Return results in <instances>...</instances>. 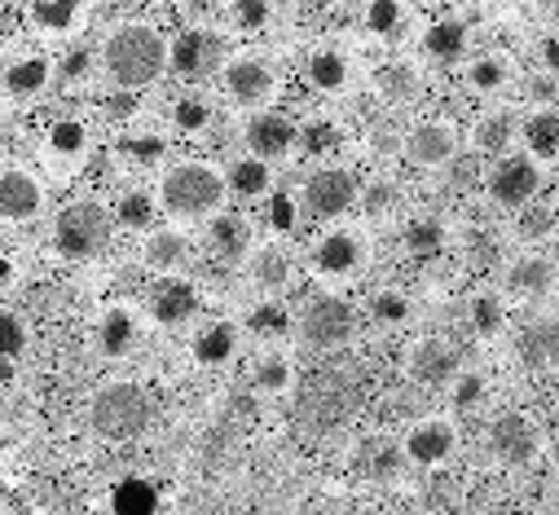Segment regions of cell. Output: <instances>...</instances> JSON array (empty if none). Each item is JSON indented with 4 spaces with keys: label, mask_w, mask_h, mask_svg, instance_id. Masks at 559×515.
I'll use <instances>...</instances> for the list:
<instances>
[{
    "label": "cell",
    "mask_w": 559,
    "mask_h": 515,
    "mask_svg": "<svg viewBox=\"0 0 559 515\" xmlns=\"http://www.w3.org/2000/svg\"><path fill=\"white\" fill-rule=\"evenodd\" d=\"M168 40L146 27V23H128L119 32H110L106 49H102V62H106V75L119 84V88H146L164 75L168 67Z\"/></svg>",
    "instance_id": "1"
},
{
    "label": "cell",
    "mask_w": 559,
    "mask_h": 515,
    "mask_svg": "<svg viewBox=\"0 0 559 515\" xmlns=\"http://www.w3.org/2000/svg\"><path fill=\"white\" fill-rule=\"evenodd\" d=\"M225 177L216 172V168H207V164H199V159H186V164H173L168 172H164V181H159V203H164V212H173V216H212V212H221V203H225Z\"/></svg>",
    "instance_id": "2"
},
{
    "label": "cell",
    "mask_w": 559,
    "mask_h": 515,
    "mask_svg": "<svg viewBox=\"0 0 559 515\" xmlns=\"http://www.w3.org/2000/svg\"><path fill=\"white\" fill-rule=\"evenodd\" d=\"M93 432H102L106 441H132L142 436L155 419V402L142 383H106L88 406Z\"/></svg>",
    "instance_id": "3"
},
{
    "label": "cell",
    "mask_w": 559,
    "mask_h": 515,
    "mask_svg": "<svg viewBox=\"0 0 559 515\" xmlns=\"http://www.w3.org/2000/svg\"><path fill=\"white\" fill-rule=\"evenodd\" d=\"M53 251L67 255V261H88L110 242V216L97 203H71L53 216Z\"/></svg>",
    "instance_id": "4"
},
{
    "label": "cell",
    "mask_w": 559,
    "mask_h": 515,
    "mask_svg": "<svg viewBox=\"0 0 559 515\" xmlns=\"http://www.w3.org/2000/svg\"><path fill=\"white\" fill-rule=\"evenodd\" d=\"M353 335V309L340 296H318L300 313V344L305 348H340Z\"/></svg>",
    "instance_id": "5"
},
{
    "label": "cell",
    "mask_w": 559,
    "mask_h": 515,
    "mask_svg": "<svg viewBox=\"0 0 559 515\" xmlns=\"http://www.w3.org/2000/svg\"><path fill=\"white\" fill-rule=\"evenodd\" d=\"M221 58H225V36H221V32H207V27H190V32H181V36L173 40V49H168L173 71L186 75V80H203V75H212V71L221 67Z\"/></svg>",
    "instance_id": "6"
},
{
    "label": "cell",
    "mask_w": 559,
    "mask_h": 515,
    "mask_svg": "<svg viewBox=\"0 0 559 515\" xmlns=\"http://www.w3.org/2000/svg\"><path fill=\"white\" fill-rule=\"evenodd\" d=\"M357 199H361V185H357V177L344 172V168H322V172H313V177L305 181V207H309L313 216H322V220L344 216Z\"/></svg>",
    "instance_id": "7"
},
{
    "label": "cell",
    "mask_w": 559,
    "mask_h": 515,
    "mask_svg": "<svg viewBox=\"0 0 559 515\" xmlns=\"http://www.w3.org/2000/svg\"><path fill=\"white\" fill-rule=\"evenodd\" d=\"M401 151H405V159L418 164V168H441V164H450V159L459 155V128H454V123H441V119L418 123L414 133L405 137Z\"/></svg>",
    "instance_id": "8"
},
{
    "label": "cell",
    "mask_w": 559,
    "mask_h": 515,
    "mask_svg": "<svg viewBox=\"0 0 559 515\" xmlns=\"http://www.w3.org/2000/svg\"><path fill=\"white\" fill-rule=\"evenodd\" d=\"M273 84H277V75L260 58H234L225 67V93H229L234 106H247V110L251 106H264L273 97Z\"/></svg>",
    "instance_id": "9"
},
{
    "label": "cell",
    "mask_w": 559,
    "mask_h": 515,
    "mask_svg": "<svg viewBox=\"0 0 559 515\" xmlns=\"http://www.w3.org/2000/svg\"><path fill=\"white\" fill-rule=\"evenodd\" d=\"M537 190H542V172H537V164L524 159V155L502 159V164L493 168V177H489V194H493V203H502V207H528V199H533Z\"/></svg>",
    "instance_id": "10"
},
{
    "label": "cell",
    "mask_w": 559,
    "mask_h": 515,
    "mask_svg": "<svg viewBox=\"0 0 559 515\" xmlns=\"http://www.w3.org/2000/svg\"><path fill=\"white\" fill-rule=\"evenodd\" d=\"M242 133H247V151L269 164V159H283L296 146L300 128L287 115H277V110H260V115H251V123L242 128Z\"/></svg>",
    "instance_id": "11"
},
{
    "label": "cell",
    "mask_w": 559,
    "mask_h": 515,
    "mask_svg": "<svg viewBox=\"0 0 559 515\" xmlns=\"http://www.w3.org/2000/svg\"><path fill=\"white\" fill-rule=\"evenodd\" d=\"M361 261H366V247H361V233L353 229H331L313 251V270L322 278H348L361 270Z\"/></svg>",
    "instance_id": "12"
},
{
    "label": "cell",
    "mask_w": 559,
    "mask_h": 515,
    "mask_svg": "<svg viewBox=\"0 0 559 515\" xmlns=\"http://www.w3.org/2000/svg\"><path fill=\"white\" fill-rule=\"evenodd\" d=\"M45 207V185L23 172V168H5L0 172V216L5 220H32Z\"/></svg>",
    "instance_id": "13"
},
{
    "label": "cell",
    "mask_w": 559,
    "mask_h": 515,
    "mask_svg": "<svg viewBox=\"0 0 559 515\" xmlns=\"http://www.w3.org/2000/svg\"><path fill=\"white\" fill-rule=\"evenodd\" d=\"M489 445H493V454H498L502 463L524 467V463L537 454V428H533L524 415H502V419H493V428H489Z\"/></svg>",
    "instance_id": "14"
},
{
    "label": "cell",
    "mask_w": 559,
    "mask_h": 515,
    "mask_svg": "<svg viewBox=\"0 0 559 515\" xmlns=\"http://www.w3.org/2000/svg\"><path fill=\"white\" fill-rule=\"evenodd\" d=\"M454 454V428L441 423V419H424L414 423L409 436H405V458L418 463V467H437Z\"/></svg>",
    "instance_id": "15"
},
{
    "label": "cell",
    "mask_w": 559,
    "mask_h": 515,
    "mask_svg": "<svg viewBox=\"0 0 559 515\" xmlns=\"http://www.w3.org/2000/svg\"><path fill=\"white\" fill-rule=\"evenodd\" d=\"M515 352L533 370L559 366V318H533V322H524V331L515 339Z\"/></svg>",
    "instance_id": "16"
},
{
    "label": "cell",
    "mask_w": 559,
    "mask_h": 515,
    "mask_svg": "<svg viewBox=\"0 0 559 515\" xmlns=\"http://www.w3.org/2000/svg\"><path fill=\"white\" fill-rule=\"evenodd\" d=\"M247 274L260 291H283L292 283V255L287 247H277V242H264V247H251L247 255Z\"/></svg>",
    "instance_id": "17"
},
{
    "label": "cell",
    "mask_w": 559,
    "mask_h": 515,
    "mask_svg": "<svg viewBox=\"0 0 559 515\" xmlns=\"http://www.w3.org/2000/svg\"><path fill=\"white\" fill-rule=\"evenodd\" d=\"M409 374L418 383H445V379H459V357L445 339H424L414 352H409Z\"/></svg>",
    "instance_id": "18"
},
{
    "label": "cell",
    "mask_w": 559,
    "mask_h": 515,
    "mask_svg": "<svg viewBox=\"0 0 559 515\" xmlns=\"http://www.w3.org/2000/svg\"><path fill=\"white\" fill-rule=\"evenodd\" d=\"M49 80H53L49 58H19V62H10L5 71H0V88H5L10 97H36V93H45Z\"/></svg>",
    "instance_id": "19"
},
{
    "label": "cell",
    "mask_w": 559,
    "mask_h": 515,
    "mask_svg": "<svg viewBox=\"0 0 559 515\" xmlns=\"http://www.w3.org/2000/svg\"><path fill=\"white\" fill-rule=\"evenodd\" d=\"M194 309H199V296H194L190 283H164V287H155V296H151V318H155L159 326H181Z\"/></svg>",
    "instance_id": "20"
},
{
    "label": "cell",
    "mask_w": 559,
    "mask_h": 515,
    "mask_svg": "<svg viewBox=\"0 0 559 515\" xmlns=\"http://www.w3.org/2000/svg\"><path fill=\"white\" fill-rule=\"evenodd\" d=\"M238 352V326L234 322H207L194 335V361L199 366H225Z\"/></svg>",
    "instance_id": "21"
},
{
    "label": "cell",
    "mask_w": 559,
    "mask_h": 515,
    "mask_svg": "<svg viewBox=\"0 0 559 515\" xmlns=\"http://www.w3.org/2000/svg\"><path fill=\"white\" fill-rule=\"evenodd\" d=\"M190 261V238L181 229H155L146 238V265L159 270V274H173Z\"/></svg>",
    "instance_id": "22"
},
{
    "label": "cell",
    "mask_w": 559,
    "mask_h": 515,
    "mask_svg": "<svg viewBox=\"0 0 559 515\" xmlns=\"http://www.w3.org/2000/svg\"><path fill=\"white\" fill-rule=\"evenodd\" d=\"M132 339H136V322H132V313H128L123 304L106 309L102 322H97V352H102V357H123V352L132 348Z\"/></svg>",
    "instance_id": "23"
},
{
    "label": "cell",
    "mask_w": 559,
    "mask_h": 515,
    "mask_svg": "<svg viewBox=\"0 0 559 515\" xmlns=\"http://www.w3.org/2000/svg\"><path fill=\"white\" fill-rule=\"evenodd\" d=\"M225 185H229L238 199H260V194L273 185V172H269L264 159H255V155H238V159L225 168Z\"/></svg>",
    "instance_id": "24"
},
{
    "label": "cell",
    "mask_w": 559,
    "mask_h": 515,
    "mask_svg": "<svg viewBox=\"0 0 559 515\" xmlns=\"http://www.w3.org/2000/svg\"><path fill=\"white\" fill-rule=\"evenodd\" d=\"M80 14H84V0H36L32 5V23L45 32V36H67L80 27Z\"/></svg>",
    "instance_id": "25"
},
{
    "label": "cell",
    "mask_w": 559,
    "mask_h": 515,
    "mask_svg": "<svg viewBox=\"0 0 559 515\" xmlns=\"http://www.w3.org/2000/svg\"><path fill=\"white\" fill-rule=\"evenodd\" d=\"M507 287L520 296H546L555 287V270H550V261H542V255H520V261L507 270Z\"/></svg>",
    "instance_id": "26"
},
{
    "label": "cell",
    "mask_w": 559,
    "mask_h": 515,
    "mask_svg": "<svg viewBox=\"0 0 559 515\" xmlns=\"http://www.w3.org/2000/svg\"><path fill=\"white\" fill-rule=\"evenodd\" d=\"M88 151V133H84V123L75 119H62L49 128V142H45V155L58 159V164H75L80 155Z\"/></svg>",
    "instance_id": "27"
},
{
    "label": "cell",
    "mask_w": 559,
    "mask_h": 515,
    "mask_svg": "<svg viewBox=\"0 0 559 515\" xmlns=\"http://www.w3.org/2000/svg\"><path fill=\"white\" fill-rule=\"evenodd\" d=\"M374 88L388 101H409V97H418V88H424V84H418V71L409 62H388V67L374 71Z\"/></svg>",
    "instance_id": "28"
},
{
    "label": "cell",
    "mask_w": 559,
    "mask_h": 515,
    "mask_svg": "<svg viewBox=\"0 0 559 515\" xmlns=\"http://www.w3.org/2000/svg\"><path fill=\"white\" fill-rule=\"evenodd\" d=\"M305 75H309L313 88H322V93H340V88L348 84V58L335 53V49H322V53L309 58Z\"/></svg>",
    "instance_id": "29"
},
{
    "label": "cell",
    "mask_w": 559,
    "mask_h": 515,
    "mask_svg": "<svg viewBox=\"0 0 559 515\" xmlns=\"http://www.w3.org/2000/svg\"><path fill=\"white\" fill-rule=\"evenodd\" d=\"M524 142L537 159H555L559 155V115L555 110H537L528 123H524Z\"/></svg>",
    "instance_id": "30"
},
{
    "label": "cell",
    "mask_w": 559,
    "mask_h": 515,
    "mask_svg": "<svg viewBox=\"0 0 559 515\" xmlns=\"http://www.w3.org/2000/svg\"><path fill=\"white\" fill-rule=\"evenodd\" d=\"M207 238H212V247H216L221 255H229V261H238V255L251 247V229H247V220H238V216H216L212 229H207Z\"/></svg>",
    "instance_id": "31"
},
{
    "label": "cell",
    "mask_w": 559,
    "mask_h": 515,
    "mask_svg": "<svg viewBox=\"0 0 559 515\" xmlns=\"http://www.w3.org/2000/svg\"><path fill=\"white\" fill-rule=\"evenodd\" d=\"M463 45H467V32H463V23H454V19H441V23H432V27L424 32V49H428L432 58H459Z\"/></svg>",
    "instance_id": "32"
},
{
    "label": "cell",
    "mask_w": 559,
    "mask_h": 515,
    "mask_svg": "<svg viewBox=\"0 0 559 515\" xmlns=\"http://www.w3.org/2000/svg\"><path fill=\"white\" fill-rule=\"evenodd\" d=\"M366 32L370 36H401L405 32V10H401V0H370L366 5Z\"/></svg>",
    "instance_id": "33"
},
{
    "label": "cell",
    "mask_w": 559,
    "mask_h": 515,
    "mask_svg": "<svg viewBox=\"0 0 559 515\" xmlns=\"http://www.w3.org/2000/svg\"><path fill=\"white\" fill-rule=\"evenodd\" d=\"M405 247H409L414 255H437V251L445 247V225L432 220V216L409 220V229H405Z\"/></svg>",
    "instance_id": "34"
},
{
    "label": "cell",
    "mask_w": 559,
    "mask_h": 515,
    "mask_svg": "<svg viewBox=\"0 0 559 515\" xmlns=\"http://www.w3.org/2000/svg\"><path fill=\"white\" fill-rule=\"evenodd\" d=\"M296 142H300L305 155H326V151L340 146V128H335L331 119H309L300 133H296Z\"/></svg>",
    "instance_id": "35"
},
{
    "label": "cell",
    "mask_w": 559,
    "mask_h": 515,
    "mask_svg": "<svg viewBox=\"0 0 559 515\" xmlns=\"http://www.w3.org/2000/svg\"><path fill=\"white\" fill-rule=\"evenodd\" d=\"M255 388L260 393H287L292 388V361L287 357H277V352H269L260 366H255Z\"/></svg>",
    "instance_id": "36"
},
{
    "label": "cell",
    "mask_w": 559,
    "mask_h": 515,
    "mask_svg": "<svg viewBox=\"0 0 559 515\" xmlns=\"http://www.w3.org/2000/svg\"><path fill=\"white\" fill-rule=\"evenodd\" d=\"M287 309L283 304H255L251 313H247V331H255V335H264V339H283L287 335Z\"/></svg>",
    "instance_id": "37"
},
{
    "label": "cell",
    "mask_w": 559,
    "mask_h": 515,
    "mask_svg": "<svg viewBox=\"0 0 559 515\" xmlns=\"http://www.w3.org/2000/svg\"><path fill=\"white\" fill-rule=\"evenodd\" d=\"M164 137H155V133H123L119 137V155L123 159H136V164H159L164 159Z\"/></svg>",
    "instance_id": "38"
},
{
    "label": "cell",
    "mask_w": 559,
    "mask_h": 515,
    "mask_svg": "<svg viewBox=\"0 0 559 515\" xmlns=\"http://www.w3.org/2000/svg\"><path fill=\"white\" fill-rule=\"evenodd\" d=\"M115 220L128 225V229H151L155 225V199L151 194H123Z\"/></svg>",
    "instance_id": "39"
},
{
    "label": "cell",
    "mask_w": 559,
    "mask_h": 515,
    "mask_svg": "<svg viewBox=\"0 0 559 515\" xmlns=\"http://www.w3.org/2000/svg\"><path fill=\"white\" fill-rule=\"evenodd\" d=\"M511 137H515L511 115H489V119H480V128H476V146H480V151H489V155H498Z\"/></svg>",
    "instance_id": "40"
},
{
    "label": "cell",
    "mask_w": 559,
    "mask_h": 515,
    "mask_svg": "<svg viewBox=\"0 0 559 515\" xmlns=\"http://www.w3.org/2000/svg\"><path fill=\"white\" fill-rule=\"evenodd\" d=\"M229 14L242 32H260L269 27V14H273V0H229Z\"/></svg>",
    "instance_id": "41"
},
{
    "label": "cell",
    "mask_w": 559,
    "mask_h": 515,
    "mask_svg": "<svg viewBox=\"0 0 559 515\" xmlns=\"http://www.w3.org/2000/svg\"><path fill=\"white\" fill-rule=\"evenodd\" d=\"M207 119H212V110H207L203 97H181V101L173 106V123L181 128V133H203Z\"/></svg>",
    "instance_id": "42"
},
{
    "label": "cell",
    "mask_w": 559,
    "mask_h": 515,
    "mask_svg": "<svg viewBox=\"0 0 559 515\" xmlns=\"http://www.w3.org/2000/svg\"><path fill=\"white\" fill-rule=\"evenodd\" d=\"M472 326L480 335H498L502 331V300L498 296H476L472 300Z\"/></svg>",
    "instance_id": "43"
},
{
    "label": "cell",
    "mask_w": 559,
    "mask_h": 515,
    "mask_svg": "<svg viewBox=\"0 0 559 515\" xmlns=\"http://www.w3.org/2000/svg\"><path fill=\"white\" fill-rule=\"evenodd\" d=\"M467 80H472L480 93H493V88H502L507 67H502V58H476L472 71H467Z\"/></svg>",
    "instance_id": "44"
},
{
    "label": "cell",
    "mask_w": 559,
    "mask_h": 515,
    "mask_svg": "<svg viewBox=\"0 0 559 515\" xmlns=\"http://www.w3.org/2000/svg\"><path fill=\"white\" fill-rule=\"evenodd\" d=\"M361 207H366V216L392 212V207H396V185H392V181H370V185L361 190Z\"/></svg>",
    "instance_id": "45"
},
{
    "label": "cell",
    "mask_w": 559,
    "mask_h": 515,
    "mask_svg": "<svg viewBox=\"0 0 559 515\" xmlns=\"http://www.w3.org/2000/svg\"><path fill=\"white\" fill-rule=\"evenodd\" d=\"M555 233V212L550 207H524L520 212V238H546Z\"/></svg>",
    "instance_id": "46"
},
{
    "label": "cell",
    "mask_w": 559,
    "mask_h": 515,
    "mask_svg": "<svg viewBox=\"0 0 559 515\" xmlns=\"http://www.w3.org/2000/svg\"><path fill=\"white\" fill-rule=\"evenodd\" d=\"M480 397H485V379L480 374H459L454 379V406L459 410H472Z\"/></svg>",
    "instance_id": "47"
},
{
    "label": "cell",
    "mask_w": 559,
    "mask_h": 515,
    "mask_svg": "<svg viewBox=\"0 0 559 515\" xmlns=\"http://www.w3.org/2000/svg\"><path fill=\"white\" fill-rule=\"evenodd\" d=\"M374 318L379 322H405L409 318V300L396 296V291H383V296H374Z\"/></svg>",
    "instance_id": "48"
},
{
    "label": "cell",
    "mask_w": 559,
    "mask_h": 515,
    "mask_svg": "<svg viewBox=\"0 0 559 515\" xmlns=\"http://www.w3.org/2000/svg\"><path fill=\"white\" fill-rule=\"evenodd\" d=\"M88 67H93V58H88V53H71V58H62V62H58V80H62V84H75V80H84V75H88Z\"/></svg>",
    "instance_id": "49"
},
{
    "label": "cell",
    "mask_w": 559,
    "mask_h": 515,
    "mask_svg": "<svg viewBox=\"0 0 559 515\" xmlns=\"http://www.w3.org/2000/svg\"><path fill=\"white\" fill-rule=\"evenodd\" d=\"M19 348H23V326H19L10 313H0V352L14 357Z\"/></svg>",
    "instance_id": "50"
},
{
    "label": "cell",
    "mask_w": 559,
    "mask_h": 515,
    "mask_svg": "<svg viewBox=\"0 0 559 515\" xmlns=\"http://www.w3.org/2000/svg\"><path fill=\"white\" fill-rule=\"evenodd\" d=\"M476 172H480V168H476V159H459V168H454V177H450V181H454V185H472V181H476Z\"/></svg>",
    "instance_id": "51"
},
{
    "label": "cell",
    "mask_w": 559,
    "mask_h": 515,
    "mask_svg": "<svg viewBox=\"0 0 559 515\" xmlns=\"http://www.w3.org/2000/svg\"><path fill=\"white\" fill-rule=\"evenodd\" d=\"M542 62H546V71H559V36H550L542 45Z\"/></svg>",
    "instance_id": "52"
},
{
    "label": "cell",
    "mask_w": 559,
    "mask_h": 515,
    "mask_svg": "<svg viewBox=\"0 0 559 515\" xmlns=\"http://www.w3.org/2000/svg\"><path fill=\"white\" fill-rule=\"evenodd\" d=\"M14 374H19L14 357H10V352H0V388H10V383H14Z\"/></svg>",
    "instance_id": "53"
},
{
    "label": "cell",
    "mask_w": 559,
    "mask_h": 515,
    "mask_svg": "<svg viewBox=\"0 0 559 515\" xmlns=\"http://www.w3.org/2000/svg\"><path fill=\"white\" fill-rule=\"evenodd\" d=\"M550 10H555V19H559V0H550Z\"/></svg>",
    "instance_id": "54"
},
{
    "label": "cell",
    "mask_w": 559,
    "mask_h": 515,
    "mask_svg": "<svg viewBox=\"0 0 559 515\" xmlns=\"http://www.w3.org/2000/svg\"><path fill=\"white\" fill-rule=\"evenodd\" d=\"M292 5H305V0H292Z\"/></svg>",
    "instance_id": "55"
},
{
    "label": "cell",
    "mask_w": 559,
    "mask_h": 515,
    "mask_svg": "<svg viewBox=\"0 0 559 515\" xmlns=\"http://www.w3.org/2000/svg\"><path fill=\"white\" fill-rule=\"evenodd\" d=\"M555 458H559V445H555Z\"/></svg>",
    "instance_id": "56"
}]
</instances>
